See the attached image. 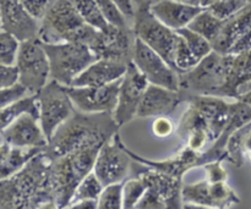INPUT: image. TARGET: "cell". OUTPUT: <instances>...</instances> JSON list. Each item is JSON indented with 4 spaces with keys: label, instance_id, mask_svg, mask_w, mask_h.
<instances>
[{
    "label": "cell",
    "instance_id": "24",
    "mask_svg": "<svg viewBox=\"0 0 251 209\" xmlns=\"http://www.w3.org/2000/svg\"><path fill=\"white\" fill-rule=\"evenodd\" d=\"M141 175L149 185V191L158 196L167 208L183 207V183L180 178L152 168L150 171L142 173Z\"/></svg>",
    "mask_w": 251,
    "mask_h": 209
},
{
    "label": "cell",
    "instance_id": "34",
    "mask_svg": "<svg viewBox=\"0 0 251 209\" xmlns=\"http://www.w3.org/2000/svg\"><path fill=\"white\" fill-rule=\"evenodd\" d=\"M201 59H199L195 54L193 53L186 42L184 41L183 37L180 36V39L176 46V54H174V69L178 71L179 73L186 72V71L191 70L195 68Z\"/></svg>",
    "mask_w": 251,
    "mask_h": 209
},
{
    "label": "cell",
    "instance_id": "19",
    "mask_svg": "<svg viewBox=\"0 0 251 209\" xmlns=\"http://www.w3.org/2000/svg\"><path fill=\"white\" fill-rule=\"evenodd\" d=\"M1 141L10 146L46 148L49 143L39 119L32 114H25L1 130Z\"/></svg>",
    "mask_w": 251,
    "mask_h": 209
},
{
    "label": "cell",
    "instance_id": "33",
    "mask_svg": "<svg viewBox=\"0 0 251 209\" xmlns=\"http://www.w3.org/2000/svg\"><path fill=\"white\" fill-rule=\"evenodd\" d=\"M179 34L184 38V41L186 42V44L189 46V48L193 50V53L198 56L199 59H203L206 55L211 53L213 50L212 44L208 41L207 38H205L203 36H201L198 32L193 31L189 27H184V28L178 29Z\"/></svg>",
    "mask_w": 251,
    "mask_h": 209
},
{
    "label": "cell",
    "instance_id": "29",
    "mask_svg": "<svg viewBox=\"0 0 251 209\" xmlns=\"http://www.w3.org/2000/svg\"><path fill=\"white\" fill-rule=\"evenodd\" d=\"M74 2L86 23L91 24L98 31H104L105 28H108L110 23L105 19L104 14L96 0H74Z\"/></svg>",
    "mask_w": 251,
    "mask_h": 209
},
{
    "label": "cell",
    "instance_id": "26",
    "mask_svg": "<svg viewBox=\"0 0 251 209\" xmlns=\"http://www.w3.org/2000/svg\"><path fill=\"white\" fill-rule=\"evenodd\" d=\"M249 91H251V49L234 55L227 97L239 99Z\"/></svg>",
    "mask_w": 251,
    "mask_h": 209
},
{
    "label": "cell",
    "instance_id": "32",
    "mask_svg": "<svg viewBox=\"0 0 251 209\" xmlns=\"http://www.w3.org/2000/svg\"><path fill=\"white\" fill-rule=\"evenodd\" d=\"M21 43L17 37L6 31L0 32V65H15Z\"/></svg>",
    "mask_w": 251,
    "mask_h": 209
},
{
    "label": "cell",
    "instance_id": "13",
    "mask_svg": "<svg viewBox=\"0 0 251 209\" xmlns=\"http://www.w3.org/2000/svg\"><path fill=\"white\" fill-rule=\"evenodd\" d=\"M122 80L102 86H66L76 110L88 114L112 113L117 108Z\"/></svg>",
    "mask_w": 251,
    "mask_h": 209
},
{
    "label": "cell",
    "instance_id": "45",
    "mask_svg": "<svg viewBox=\"0 0 251 209\" xmlns=\"http://www.w3.org/2000/svg\"><path fill=\"white\" fill-rule=\"evenodd\" d=\"M69 208L73 209H96L98 208V201L97 200H83L78 201V202L71 203Z\"/></svg>",
    "mask_w": 251,
    "mask_h": 209
},
{
    "label": "cell",
    "instance_id": "10",
    "mask_svg": "<svg viewBox=\"0 0 251 209\" xmlns=\"http://www.w3.org/2000/svg\"><path fill=\"white\" fill-rule=\"evenodd\" d=\"M132 63L151 85L161 86L172 91H180V73L172 68L163 56L137 37L135 39Z\"/></svg>",
    "mask_w": 251,
    "mask_h": 209
},
{
    "label": "cell",
    "instance_id": "46",
    "mask_svg": "<svg viewBox=\"0 0 251 209\" xmlns=\"http://www.w3.org/2000/svg\"><path fill=\"white\" fill-rule=\"evenodd\" d=\"M239 99L243 100V102L248 103L249 105H251V91H249L248 93H245V94H243Z\"/></svg>",
    "mask_w": 251,
    "mask_h": 209
},
{
    "label": "cell",
    "instance_id": "5",
    "mask_svg": "<svg viewBox=\"0 0 251 209\" xmlns=\"http://www.w3.org/2000/svg\"><path fill=\"white\" fill-rule=\"evenodd\" d=\"M100 147L86 146L54 159L56 208H69L78 184L95 169Z\"/></svg>",
    "mask_w": 251,
    "mask_h": 209
},
{
    "label": "cell",
    "instance_id": "23",
    "mask_svg": "<svg viewBox=\"0 0 251 209\" xmlns=\"http://www.w3.org/2000/svg\"><path fill=\"white\" fill-rule=\"evenodd\" d=\"M202 10V6L189 5L176 0H158L151 4V11L154 16L174 31L188 27Z\"/></svg>",
    "mask_w": 251,
    "mask_h": 209
},
{
    "label": "cell",
    "instance_id": "1",
    "mask_svg": "<svg viewBox=\"0 0 251 209\" xmlns=\"http://www.w3.org/2000/svg\"><path fill=\"white\" fill-rule=\"evenodd\" d=\"M0 208H56L54 159L42 151L0 183Z\"/></svg>",
    "mask_w": 251,
    "mask_h": 209
},
{
    "label": "cell",
    "instance_id": "15",
    "mask_svg": "<svg viewBox=\"0 0 251 209\" xmlns=\"http://www.w3.org/2000/svg\"><path fill=\"white\" fill-rule=\"evenodd\" d=\"M130 159L131 157L126 152L125 146L120 141L119 134L117 132L109 141L100 147L93 171L103 186L124 183L129 173Z\"/></svg>",
    "mask_w": 251,
    "mask_h": 209
},
{
    "label": "cell",
    "instance_id": "22",
    "mask_svg": "<svg viewBox=\"0 0 251 209\" xmlns=\"http://www.w3.org/2000/svg\"><path fill=\"white\" fill-rule=\"evenodd\" d=\"M129 64L124 61L113 60V59H97L93 61L83 72H81L71 86L82 87V86H102L123 78L127 70Z\"/></svg>",
    "mask_w": 251,
    "mask_h": 209
},
{
    "label": "cell",
    "instance_id": "31",
    "mask_svg": "<svg viewBox=\"0 0 251 209\" xmlns=\"http://www.w3.org/2000/svg\"><path fill=\"white\" fill-rule=\"evenodd\" d=\"M103 188H104L103 184L100 183V180L98 179V176L96 175L95 171H92V173L88 174L86 178H83L82 181L78 184V186L75 190V193H74L73 200H71V203H75L83 200L98 201Z\"/></svg>",
    "mask_w": 251,
    "mask_h": 209
},
{
    "label": "cell",
    "instance_id": "35",
    "mask_svg": "<svg viewBox=\"0 0 251 209\" xmlns=\"http://www.w3.org/2000/svg\"><path fill=\"white\" fill-rule=\"evenodd\" d=\"M100 209H120L123 208V183L110 184L104 186L100 198H98Z\"/></svg>",
    "mask_w": 251,
    "mask_h": 209
},
{
    "label": "cell",
    "instance_id": "47",
    "mask_svg": "<svg viewBox=\"0 0 251 209\" xmlns=\"http://www.w3.org/2000/svg\"><path fill=\"white\" fill-rule=\"evenodd\" d=\"M176 1L185 2V4H189V5H195V6H201L200 0H176Z\"/></svg>",
    "mask_w": 251,
    "mask_h": 209
},
{
    "label": "cell",
    "instance_id": "6",
    "mask_svg": "<svg viewBox=\"0 0 251 209\" xmlns=\"http://www.w3.org/2000/svg\"><path fill=\"white\" fill-rule=\"evenodd\" d=\"M43 46L50 64V80L64 86H71L73 81L98 59L90 46L77 42L43 43Z\"/></svg>",
    "mask_w": 251,
    "mask_h": 209
},
{
    "label": "cell",
    "instance_id": "30",
    "mask_svg": "<svg viewBox=\"0 0 251 209\" xmlns=\"http://www.w3.org/2000/svg\"><path fill=\"white\" fill-rule=\"evenodd\" d=\"M147 190H149V185L142 175L125 180L123 183V208H136L137 203L144 197Z\"/></svg>",
    "mask_w": 251,
    "mask_h": 209
},
{
    "label": "cell",
    "instance_id": "2",
    "mask_svg": "<svg viewBox=\"0 0 251 209\" xmlns=\"http://www.w3.org/2000/svg\"><path fill=\"white\" fill-rule=\"evenodd\" d=\"M119 127L112 113L88 114L76 110L51 137L46 152L56 159L86 146H103L117 134Z\"/></svg>",
    "mask_w": 251,
    "mask_h": 209
},
{
    "label": "cell",
    "instance_id": "21",
    "mask_svg": "<svg viewBox=\"0 0 251 209\" xmlns=\"http://www.w3.org/2000/svg\"><path fill=\"white\" fill-rule=\"evenodd\" d=\"M125 149L129 153V156L131 157V159L136 161L137 163L145 164V165L150 166V168L163 171V173L167 174H171V175H174L180 179H183L184 174L190 170V169L202 166L203 164L207 163L205 152H196L194 149L189 148V147H185L183 151L176 153V156L173 157V158L159 162L150 161V159H145L142 157L136 156L134 152L127 149L126 147H125Z\"/></svg>",
    "mask_w": 251,
    "mask_h": 209
},
{
    "label": "cell",
    "instance_id": "27",
    "mask_svg": "<svg viewBox=\"0 0 251 209\" xmlns=\"http://www.w3.org/2000/svg\"><path fill=\"white\" fill-rule=\"evenodd\" d=\"M25 114H32L39 119V105L37 94H28L7 107L1 108L0 110L1 130Z\"/></svg>",
    "mask_w": 251,
    "mask_h": 209
},
{
    "label": "cell",
    "instance_id": "38",
    "mask_svg": "<svg viewBox=\"0 0 251 209\" xmlns=\"http://www.w3.org/2000/svg\"><path fill=\"white\" fill-rule=\"evenodd\" d=\"M28 94H31V93L27 90L26 86L22 85L21 82L15 83V85L10 86V87L1 88V91H0V103H1V105L0 107H7V105L17 102L19 99Z\"/></svg>",
    "mask_w": 251,
    "mask_h": 209
},
{
    "label": "cell",
    "instance_id": "8",
    "mask_svg": "<svg viewBox=\"0 0 251 209\" xmlns=\"http://www.w3.org/2000/svg\"><path fill=\"white\" fill-rule=\"evenodd\" d=\"M39 122L47 139L50 141L59 127L76 113V108L68 93L66 86L50 80L39 93Z\"/></svg>",
    "mask_w": 251,
    "mask_h": 209
},
{
    "label": "cell",
    "instance_id": "20",
    "mask_svg": "<svg viewBox=\"0 0 251 209\" xmlns=\"http://www.w3.org/2000/svg\"><path fill=\"white\" fill-rule=\"evenodd\" d=\"M184 100L181 91H172L150 83L142 97L137 117H157L169 115Z\"/></svg>",
    "mask_w": 251,
    "mask_h": 209
},
{
    "label": "cell",
    "instance_id": "41",
    "mask_svg": "<svg viewBox=\"0 0 251 209\" xmlns=\"http://www.w3.org/2000/svg\"><path fill=\"white\" fill-rule=\"evenodd\" d=\"M20 1L31 12L32 16L41 21L55 0H20Z\"/></svg>",
    "mask_w": 251,
    "mask_h": 209
},
{
    "label": "cell",
    "instance_id": "40",
    "mask_svg": "<svg viewBox=\"0 0 251 209\" xmlns=\"http://www.w3.org/2000/svg\"><path fill=\"white\" fill-rule=\"evenodd\" d=\"M174 131H176V126L168 117V115L154 117L153 122H152V132L154 134V136L159 137V139H166V137L172 136Z\"/></svg>",
    "mask_w": 251,
    "mask_h": 209
},
{
    "label": "cell",
    "instance_id": "28",
    "mask_svg": "<svg viewBox=\"0 0 251 209\" xmlns=\"http://www.w3.org/2000/svg\"><path fill=\"white\" fill-rule=\"evenodd\" d=\"M225 24V20H221L216 17L212 12L207 9H203L193 21L189 24V28L198 32L201 36L207 38L212 43L218 36H220L222 27Z\"/></svg>",
    "mask_w": 251,
    "mask_h": 209
},
{
    "label": "cell",
    "instance_id": "12",
    "mask_svg": "<svg viewBox=\"0 0 251 209\" xmlns=\"http://www.w3.org/2000/svg\"><path fill=\"white\" fill-rule=\"evenodd\" d=\"M215 51L242 54L251 49V0L239 12L225 20L220 36L212 42Z\"/></svg>",
    "mask_w": 251,
    "mask_h": 209
},
{
    "label": "cell",
    "instance_id": "37",
    "mask_svg": "<svg viewBox=\"0 0 251 209\" xmlns=\"http://www.w3.org/2000/svg\"><path fill=\"white\" fill-rule=\"evenodd\" d=\"M96 1L98 2L100 10H102L109 23L119 27H129L126 20L127 17L123 14L122 10L118 7V5L113 0H96Z\"/></svg>",
    "mask_w": 251,
    "mask_h": 209
},
{
    "label": "cell",
    "instance_id": "48",
    "mask_svg": "<svg viewBox=\"0 0 251 209\" xmlns=\"http://www.w3.org/2000/svg\"><path fill=\"white\" fill-rule=\"evenodd\" d=\"M217 0H200V5L203 7V9H206V7H208L210 5H212L213 2H216Z\"/></svg>",
    "mask_w": 251,
    "mask_h": 209
},
{
    "label": "cell",
    "instance_id": "7",
    "mask_svg": "<svg viewBox=\"0 0 251 209\" xmlns=\"http://www.w3.org/2000/svg\"><path fill=\"white\" fill-rule=\"evenodd\" d=\"M132 21V31L135 36L163 56L164 60L174 68V54L180 34L169 28L154 16L151 11L150 1L140 2Z\"/></svg>",
    "mask_w": 251,
    "mask_h": 209
},
{
    "label": "cell",
    "instance_id": "3",
    "mask_svg": "<svg viewBox=\"0 0 251 209\" xmlns=\"http://www.w3.org/2000/svg\"><path fill=\"white\" fill-rule=\"evenodd\" d=\"M98 29L86 23L74 0H55L41 20L38 38L43 43L77 42L90 46Z\"/></svg>",
    "mask_w": 251,
    "mask_h": 209
},
{
    "label": "cell",
    "instance_id": "44",
    "mask_svg": "<svg viewBox=\"0 0 251 209\" xmlns=\"http://www.w3.org/2000/svg\"><path fill=\"white\" fill-rule=\"evenodd\" d=\"M113 1L118 5V7L122 10V12L127 17V19L134 20L135 11H136V10L134 9L132 0H113Z\"/></svg>",
    "mask_w": 251,
    "mask_h": 209
},
{
    "label": "cell",
    "instance_id": "9",
    "mask_svg": "<svg viewBox=\"0 0 251 209\" xmlns=\"http://www.w3.org/2000/svg\"><path fill=\"white\" fill-rule=\"evenodd\" d=\"M16 65L20 70V82L31 94H37L50 81V64L43 42L32 38L21 43Z\"/></svg>",
    "mask_w": 251,
    "mask_h": 209
},
{
    "label": "cell",
    "instance_id": "25",
    "mask_svg": "<svg viewBox=\"0 0 251 209\" xmlns=\"http://www.w3.org/2000/svg\"><path fill=\"white\" fill-rule=\"evenodd\" d=\"M46 148L38 147H16L10 146L1 141L0 147V178L6 179L21 170L33 157Z\"/></svg>",
    "mask_w": 251,
    "mask_h": 209
},
{
    "label": "cell",
    "instance_id": "36",
    "mask_svg": "<svg viewBox=\"0 0 251 209\" xmlns=\"http://www.w3.org/2000/svg\"><path fill=\"white\" fill-rule=\"evenodd\" d=\"M250 0H217L206 9L221 20H227L247 6Z\"/></svg>",
    "mask_w": 251,
    "mask_h": 209
},
{
    "label": "cell",
    "instance_id": "17",
    "mask_svg": "<svg viewBox=\"0 0 251 209\" xmlns=\"http://www.w3.org/2000/svg\"><path fill=\"white\" fill-rule=\"evenodd\" d=\"M188 99L207 124L212 143L217 141L232 121L233 103L217 95H188Z\"/></svg>",
    "mask_w": 251,
    "mask_h": 209
},
{
    "label": "cell",
    "instance_id": "42",
    "mask_svg": "<svg viewBox=\"0 0 251 209\" xmlns=\"http://www.w3.org/2000/svg\"><path fill=\"white\" fill-rule=\"evenodd\" d=\"M17 82H20V70L16 64L0 66V87H10Z\"/></svg>",
    "mask_w": 251,
    "mask_h": 209
},
{
    "label": "cell",
    "instance_id": "49",
    "mask_svg": "<svg viewBox=\"0 0 251 209\" xmlns=\"http://www.w3.org/2000/svg\"><path fill=\"white\" fill-rule=\"evenodd\" d=\"M134 1H136V2H139V4H140V2H141V1H142V0H134Z\"/></svg>",
    "mask_w": 251,
    "mask_h": 209
},
{
    "label": "cell",
    "instance_id": "39",
    "mask_svg": "<svg viewBox=\"0 0 251 209\" xmlns=\"http://www.w3.org/2000/svg\"><path fill=\"white\" fill-rule=\"evenodd\" d=\"M203 170L206 173V180L210 183H221V181H227L228 174L227 170L223 168L222 161H213L202 165Z\"/></svg>",
    "mask_w": 251,
    "mask_h": 209
},
{
    "label": "cell",
    "instance_id": "11",
    "mask_svg": "<svg viewBox=\"0 0 251 209\" xmlns=\"http://www.w3.org/2000/svg\"><path fill=\"white\" fill-rule=\"evenodd\" d=\"M181 197L184 208H230L240 203V198L226 181L186 184L183 185Z\"/></svg>",
    "mask_w": 251,
    "mask_h": 209
},
{
    "label": "cell",
    "instance_id": "16",
    "mask_svg": "<svg viewBox=\"0 0 251 209\" xmlns=\"http://www.w3.org/2000/svg\"><path fill=\"white\" fill-rule=\"evenodd\" d=\"M134 31L130 27H119L110 23L104 31H98L90 48L98 59H113L130 64L135 46Z\"/></svg>",
    "mask_w": 251,
    "mask_h": 209
},
{
    "label": "cell",
    "instance_id": "18",
    "mask_svg": "<svg viewBox=\"0 0 251 209\" xmlns=\"http://www.w3.org/2000/svg\"><path fill=\"white\" fill-rule=\"evenodd\" d=\"M0 19L1 31L14 34L21 42L38 38L41 21L32 16L20 0H0Z\"/></svg>",
    "mask_w": 251,
    "mask_h": 209
},
{
    "label": "cell",
    "instance_id": "4",
    "mask_svg": "<svg viewBox=\"0 0 251 209\" xmlns=\"http://www.w3.org/2000/svg\"><path fill=\"white\" fill-rule=\"evenodd\" d=\"M234 54L212 50L200 63L180 73V91L189 95L227 97Z\"/></svg>",
    "mask_w": 251,
    "mask_h": 209
},
{
    "label": "cell",
    "instance_id": "14",
    "mask_svg": "<svg viewBox=\"0 0 251 209\" xmlns=\"http://www.w3.org/2000/svg\"><path fill=\"white\" fill-rule=\"evenodd\" d=\"M150 82L134 63H130L125 75L123 76L119 90L117 108L113 112V117L119 126L137 117L142 97L149 87Z\"/></svg>",
    "mask_w": 251,
    "mask_h": 209
},
{
    "label": "cell",
    "instance_id": "43",
    "mask_svg": "<svg viewBox=\"0 0 251 209\" xmlns=\"http://www.w3.org/2000/svg\"><path fill=\"white\" fill-rule=\"evenodd\" d=\"M136 208L140 209H164L167 208L166 205L163 203V201L158 197L157 195H154L153 192L147 190L146 193L144 195V197L140 200V202L137 203Z\"/></svg>",
    "mask_w": 251,
    "mask_h": 209
}]
</instances>
